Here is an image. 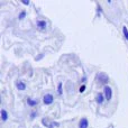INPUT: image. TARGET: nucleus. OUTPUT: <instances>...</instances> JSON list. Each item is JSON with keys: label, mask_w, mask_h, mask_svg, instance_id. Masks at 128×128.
Returning a JSON list of instances; mask_svg holds the SVG:
<instances>
[{"label": "nucleus", "mask_w": 128, "mask_h": 128, "mask_svg": "<svg viewBox=\"0 0 128 128\" xmlns=\"http://www.w3.org/2000/svg\"><path fill=\"white\" fill-rule=\"evenodd\" d=\"M42 124L44 125V126L46 127V128H53V127L58 126V122H51V120L47 119V118H43V119H42Z\"/></svg>", "instance_id": "f257e3e1"}, {"label": "nucleus", "mask_w": 128, "mask_h": 128, "mask_svg": "<svg viewBox=\"0 0 128 128\" xmlns=\"http://www.w3.org/2000/svg\"><path fill=\"white\" fill-rule=\"evenodd\" d=\"M97 79H98V81H99L100 83H102V84H107L108 83V81H109L108 75H107L106 73H101V72L98 73Z\"/></svg>", "instance_id": "f03ea898"}, {"label": "nucleus", "mask_w": 128, "mask_h": 128, "mask_svg": "<svg viewBox=\"0 0 128 128\" xmlns=\"http://www.w3.org/2000/svg\"><path fill=\"white\" fill-rule=\"evenodd\" d=\"M104 97H106L107 100H110L111 97H112V90H111L110 86H106L104 89Z\"/></svg>", "instance_id": "7ed1b4c3"}, {"label": "nucleus", "mask_w": 128, "mask_h": 128, "mask_svg": "<svg viewBox=\"0 0 128 128\" xmlns=\"http://www.w3.org/2000/svg\"><path fill=\"white\" fill-rule=\"evenodd\" d=\"M43 101H44L45 104H51L53 102V96L52 94H45L44 98H43Z\"/></svg>", "instance_id": "20e7f679"}, {"label": "nucleus", "mask_w": 128, "mask_h": 128, "mask_svg": "<svg viewBox=\"0 0 128 128\" xmlns=\"http://www.w3.org/2000/svg\"><path fill=\"white\" fill-rule=\"evenodd\" d=\"M88 126H89L88 119L86 118H82L79 122V128H88Z\"/></svg>", "instance_id": "39448f33"}, {"label": "nucleus", "mask_w": 128, "mask_h": 128, "mask_svg": "<svg viewBox=\"0 0 128 128\" xmlns=\"http://www.w3.org/2000/svg\"><path fill=\"white\" fill-rule=\"evenodd\" d=\"M16 86H17L18 90H25V89H26V84H25L22 81H18L17 84H16Z\"/></svg>", "instance_id": "423d86ee"}, {"label": "nucleus", "mask_w": 128, "mask_h": 128, "mask_svg": "<svg viewBox=\"0 0 128 128\" xmlns=\"http://www.w3.org/2000/svg\"><path fill=\"white\" fill-rule=\"evenodd\" d=\"M96 99H97V102H98V104H101L102 102H104V94H102V93H98V94H97V98H96Z\"/></svg>", "instance_id": "0eeeda50"}, {"label": "nucleus", "mask_w": 128, "mask_h": 128, "mask_svg": "<svg viewBox=\"0 0 128 128\" xmlns=\"http://www.w3.org/2000/svg\"><path fill=\"white\" fill-rule=\"evenodd\" d=\"M37 26L40 27V29H45V27H46V22H45V20H38Z\"/></svg>", "instance_id": "6e6552de"}, {"label": "nucleus", "mask_w": 128, "mask_h": 128, "mask_svg": "<svg viewBox=\"0 0 128 128\" xmlns=\"http://www.w3.org/2000/svg\"><path fill=\"white\" fill-rule=\"evenodd\" d=\"M1 119L4 120V122H6V120L8 119V114H7V111L4 110V109L1 110Z\"/></svg>", "instance_id": "1a4fd4ad"}, {"label": "nucleus", "mask_w": 128, "mask_h": 128, "mask_svg": "<svg viewBox=\"0 0 128 128\" xmlns=\"http://www.w3.org/2000/svg\"><path fill=\"white\" fill-rule=\"evenodd\" d=\"M27 102H28V104H29V106H32V107H34V106H36V104H37V101L30 99V98H28V99H27Z\"/></svg>", "instance_id": "9d476101"}, {"label": "nucleus", "mask_w": 128, "mask_h": 128, "mask_svg": "<svg viewBox=\"0 0 128 128\" xmlns=\"http://www.w3.org/2000/svg\"><path fill=\"white\" fill-rule=\"evenodd\" d=\"M122 33H124V35H125V38L128 40V29H127L126 26L122 27Z\"/></svg>", "instance_id": "9b49d317"}, {"label": "nucleus", "mask_w": 128, "mask_h": 128, "mask_svg": "<svg viewBox=\"0 0 128 128\" xmlns=\"http://www.w3.org/2000/svg\"><path fill=\"white\" fill-rule=\"evenodd\" d=\"M25 16H26V11H24V10H22V12L19 14V16H18V18H19V19H24V18H25Z\"/></svg>", "instance_id": "f8f14e48"}, {"label": "nucleus", "mask_w": 128, "mask_h": 128, "mask_svg": "<svg viewBox=\"0 0 128 128\" xmlns=\"http://www.w3.org/2000/svg\"><path fill=\"white\" fill-rule=\"evenodd\" d=\"M58 94H62V93H63V90H62V83H58Z\"/></svg>", "instance_id": "ddd939ff"}, {"label": "nucleus", "mask_w": 128, "mask_h": 128, "mask_svg": "<svg viewBox=\"0 0 128 128\" xmlns=\"http://www.w3.org/2000/svg\"><path fill=\"white\" fill-rule=\"evenodd\" d=\"M86 86H84V84H83V86H81V88H80V92H83V91H86Z\"/></svg>", "instance_id": "4468645a"}, {"label": "nucleus", "mask_w": 128, "mask_h": 128, "mask_svg": "<svg viewBox=\"0 0 128 128\" xmlns=\"http://www.w3.org/2000/svg\"><path fill=\"white\" fill-rule=\"evenodd\" d=\"M36 115H37V112H36V111H33V112L30 114V118H35Z\"/></svg>", "instance_id": "2eb2a0df"}, {"label": "nucleus", "mask_w": 128, "mask_h": 128, "mask_svg": "<svg viewBox=\"0 0 128 128\" xmlns=\"http://www.w3.org/2000/svg\"><path fill=\"white\" fill-rule=\"evenodd\" d=\"M22 4H29V1H28V0H22Z\"/></svg>", "instance_id": "dca6fc26"}, {"label": "nucleus", "mask_w": 128, "mask_h": 128, "mask_svg": "<svg viewBox=\"0 0 128 128\" xmlns=\"http://www.w3.org/2000/svg\"><path fill=\"white\" fill-rule=\"evenodd\" d=\"M43 58V54H40V55H38L37 58H36V61H38V60H40V58Z\"/></svg>", "instance_id": "f3484780"}]
</instances>
